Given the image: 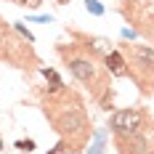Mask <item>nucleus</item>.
I'll list each match as a JSON object with an SVG mask.
<instances>
[{
    "label": "nucleus",
    "mask_w": 154,
    "mask_h": 154,
    "mask_svg": "<svg viewBox=\"0 0 154 154\" xmlns=\"http://www.w3.org/2000/svg\"><path fill=\"white\" fill-rule=\"evenodd\" d=\"M43 112H45L48 120L53 122L56 133L64 138L56 146V154L69 152V141L72 143H82L88 138L91 122H88L85 106H82V101H80V96L75 91H69V88L48 91V98L43 101Z\"/></svg>",
    "instance_id": "nucleus-1"
},
{
    "label": "nucleus",
    "mask_w": 154,
    "mask_h": 154,
    "mask_svg": "<svg viewBox=\"0 0 154 154\" xmlns=\"http://www.w3.org/2000/svg\"><path fill=\"white\" fill-rule=\"evenodd\" d=\"M59 56L64 59V66L72 72V75L88 88V91L98 98V104H101V109H112V101H114V93H112V88H109V72L106 66H101V64L96 61V56L93 53H88L85 48L80 45H72L66 48L61 45L59 48Z\"/></svg>",
    "instance_id": "nucleus-2"
},
{
    "label": "nucleus",
    "mask_w": 154,
    "mask_h": 154,
    "mask_svg": "<svg viewBox=\"0 0 154 154\" xmlns=\"http://www.w3.org/2000/svg\"><path fill=\"white\" fill-rule=\"evenodd\" d=\"M122 53L128 59V77L136 80L141 93H154V48L125 43Z\"/></svg>",
    "instance_id": "nucleus-3"
},
{
    "label": "nucleus",
    "mask_w": 154,
    "mask_h": 154,
    "mask_svg": "<svg viewBox=\"0 0 154 154\" xmlns=\"http://www.w3.org/2000/svg\"><path fill=\"white\" fill-rule=\"evenodd\" d=\"M146 125V112L138 106L133 109H117L109 114V130L120 138V136H133Z\"/></svg>",
    "instance_id": "nucleus-4"
},
{
    "label": "nucleus",
    "mask_w": 154,
    "mask_h": 154,
    "mask_svg": "<svg viewBox=\"0 0 154 154\" xmlns=\"http://www.w3.org/2000/svg\"><path fill=\"white\" fill-rule=\"evenodd\" d=\"M104 66L112 77H128V59H125L122 51H106Z\"/></svg>",
    "instance_id": "nucleus-5"
},
{
    "label": "nucleus",
    "mask_w": 154,
    "mask_h": 154,
    "mask_svg": "<svg viewBox=\"0 0 154 154\" xmlns=\"http://www.w3.org/2000/svg\"><path fill=\"white\" fill-rule=\"evenodd\" d=\"M85 8H88L93 16H104V5H101L98 0H85Z\"/></svg>",
    "instance_id": "nucleus-6"
},
{
    "label": "nucleus",
    "mask_w": 154,
    "mask_h": 154,
    "mask_svg": "<svg viewBox=\"0 0 154 154\" xmlns=\"http://www.w3.org/2000/svg\"><path fill=\"white\" fill-rule=\"evenodd\" d=\"M16 149H21V152H32V149H35V141H32V138L19 141V143H16Z\"/></svg>",
    "instance_id": "nucleus-7"
},
{
    "label": "nucleus",
    "mask_w": 154,
    "mask_h": 154,
    "mask_svg": "<svg viewBox=\"0 0 154 154\" xmlns=\"http://www.w3.org/2000/svg\"><path fill=\"white\" fill-rule=\"evenodd\" d=\"M16 29L21 32V35H24V37L29 40V43H32V40H35V37H32V32H27V27H21V24H16Z\"/></svg>",
    "instance_id": "nucleus-8"
},
{
    "label": "nucleus",
    "mask_w": 154,
    "mask_h": 154,
    "mask_svg": "<svg viewBox=\"0 0 154 154\" xmlns=\"http://www.w3.org/2000/svg\"><path fill=\"white\" fill-rule=\"evenodd\" d=\"M136 35H138L136 29H125V32H122V37H125V40H136Z\"/></svg>",
    "instance_id": "nucleus-9"
},
{
    "label": "nucleus",
    "mask_w": 154,
    "mask_h": 154,
    "mask_svg": "<svg viewBox=\"0 0 154 154\" xmlns=\"http://www.w3.org/2000/svg\"><path fill=\"white\" fill-rule=\"evenodd\" d=\"M32 21H40V24H48V21H53V19H51V16H35Z\"/></svg>",
    "instance_id": "nucleus-10"
},
{
    "label": "nucleus",
    "mask_w": 154,
    "mask_h": 154,
    "mask_svg": "<svg viewBox=\"0 0 154 154\" xmlns=\"http://www.w3.org/2000/svg\"><path fill=\"white\" fill-rule=\"evenodd\" d=\"M56 3H61V5H64V3H69V0H56Z\"/></svg>",
    "instance_id": "nucleus-11"
},
{
    "label": "nucleus",
    "mask_w": 154,
    "mask_h": 154,
    "mask_svg": "<svg viewBox=\"0 0 154 154\" xmlns=\"http://www.w3.org/2000/svg\"><path fill=\"white\" fill-rule=\"evenodd\" d=\"M0 149H3V141H0Z\"/></svg>",
    "instance_id": "nucleus-12"
}]
</instances>
